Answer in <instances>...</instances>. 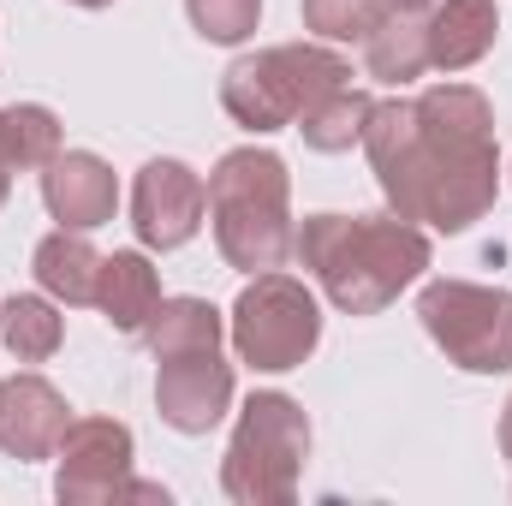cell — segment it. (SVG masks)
Returning <instances> with one entry per match:
<instances>
[{
	"mask_svg": "<svg viewBox=\"0 0 512 506\" xmlns=\"http://www.w3.org/2000/svg\"><path fill=\"white\" fill-rule=\"evenodd\" d=\"M364 149L399 221H429L435 233H465L495 209L501 155L483 90L441 84L417 102H376Z\"/></svg>",
	"mask_w": 512,
	"mask_h": 506,
	"instance_id": "6da1fadb",
	"label": "cell"
},
{
	"mask_svg": "<svg viewBox=\"0 0 512 506\" xmlns=\"http://www.w3.org/2000/svg\"><path fill=\"white\" fill-rule=\"evenodd\" d=\"M292 251L346 316L387 310L429 268V239L399 215H310Z\"/></svg>",
	"mask_w": 512,
	"mask_h": 506,
	"instance_id": "7a4b0ae2",
	"label": "cell"
},
{
	"mask_svg": "<svg viewBox=\"0 0 512 506\" xmlns=\"http://www.w3.org/2000/svg\"><path fill=\"white\" fill-rule=\"evenodd\" d=\"M203 191H209L215 245L233 268L268 274L286 262L292 215H286V161L274 149H227Z\"/></svg>",
	"mask_w": 512,
	"mask_h": 506,
	"instance_id": "3957f363",
	"label": "cell"
},
{
	"mask_svg": "<svg viewBox=\"0 0 512 506\" xmlns=\"http://www.w3.org/2000/svg\"><path fill=\"white\" fill-rule=\"evenodd\" d=\"M346 84H352V66L334 48L286 42V48H262V54H245V60L227 66L221 108L245 131H280L298 126L322 96H334Z\"/></svg>",
	"mask_w": 512,
	"mask_h": 506,
	"instance_id": "277c9868",
	"label": "cell"
},
{
	"mask_svg": "<svg viewBox=\"0 0 512 506\" xmlns=\"http://www.w3.org/2000/svg\"><path fill=\"white\" fill-rule=\"evenodd\" d=\"M310 459V423L286 393H251L221 459V489L239 506H286Z\"/></svg>",
	"mask_w": 512,
	"mask_h": 506,
	"instance_id": "5b68a950",
	"label": "cell"
},
{
	"mask_svg": "<svg viewBox=\"0 0 512 506\" xmlns=\"http://www.w3.org/2000/svg\"><path fill=\"white\" fill-rule=\"evenodd\" d=\"M429 340L471 376L512 370V292L471 280H429L417 298Z\"/></svg>",
	"mask_w": 512,
	"mask_h": 506,
	"instance_id": "8992f818",
	"label": "cell"
},
{
	"mask_svg": "<svg viewBox=\"0 0 512 506\" xmlns=\"http://www.w3.org/2000/svg\"><path fill=\"white\" fill-rule=\"evenodd\" d=\"M322 340V310L292 274H256L233 304V346L251 370H298Z\"/></svg>",
	"mask_w": 512,
	"mask_h": 506,
	"instance_id": "52a82bcc",
	"label": "cell"
},
{
	"mask_svg": "<svg viewBox=\"0 0 512 506\" xmlns=\"http://www.w3.org/2000/svg\"><path fill=\"white\" fill-rule=\"evenodd\" d=\"M54 495L66 506H96V501H126L131 483V429L114 417H78L66 423L54 447Z\"/></svg>",
	"mask_w": 512,
	"mask_h": 506,
	"instance_id": "ba28073f",
	"label": "cell"
},
{
	"mask_svg": "<svg viewBox=\"0 0 512 506\" xmlns=\"http://www.w3.org/2000/svg\"><path fill=\"white\" fill-rule=\"evenodd\" d=\"M209 191L185 161H149L131 185V227L149 251H179L203 227Z\"/></svg>",
	"mask_w": 512,
	"mask_h": 506,
	"instance_id": "9c48e42d",
	"label": "cell"
},
{
	"mask_svg": "<svg viewBox=\"0 0 512 506\" xmlns=\"http://www.w3.org/2000/svg\"><path fill=\"white\" fill-rule=\"evenodd\" d=\"M155 405H161V423H173L179 435H209L227 405H233V364L215 352H179V358H161V376H155Z\"/></svg>",
	"mask_w": 512,
	"mask_h": 506,
	"instance_id": "30bf717a",
	"label": "cell"
},
{
	"mask_svg": "<svg viewBox=\"0 0 512 506\" xmlns=\"http://www.w3.org/2000/svg\"><path fill=\"white\" fill-rule=\"evenodd\" d=\"M42 203H48V215H54L60 227L90 233V227L114 221V203H120L114 167H108L102 155H90V149L54 155V161L42 167Z\"/></svg>",
	"mask_w": 512,
	"mask_h": 506,
	"instance_id": "8fae6325",
	"label": "cell"
},
{
	"mask_svg": "<svg viewBox=\"0 0 512 506\" xmlns=\"http://www.w3.org/2000/svg\"><path fill=\"white\" fill-rule=\"evenodd\" d=\"M66 399L42 376L0 381V453L6 459H54L66 435Z\"/></svg>",
	"mask_w": 512,
	"mask_h": 506,
	"instance_id": "7c38bea8",
	"label": "cell"
},
{
	"mask_svg": "<svg viewBox=\"0 0 512 506\" xmlns=\"http://www.w3.org/2000/svg\"><path fill=\"white\" fill-rule=\"evenodd\" d=\"M423 36H429V66L465 72L495 48L501 12H495V0H435L423 12Z\"/></svg>",
	"mask_w": 512,
	"mask_h": 506,
	"instance_id": "4fadbf2b",
	"label": "cell"
},
{
	"mask_svg": "<svg viewBox=\"0 0 512 506\" xmlns=\"http://www.w3.org/2000/svg\"><path fill=\"white\" fill-rule=\"evenodd\" d=\"M96 304H102V316H108L120 334H143L149 316H155V304H161V280H155V268L137 251H114V256H102Z\"/></svg>",
	"mask_w": 512,
	"mask_h": 506,
	"instance_id": "5bb4252c",
	"label": "cell"
},
{
	"mask_svg": "<svg viewBox=\"0 0 512 506\" xmlns=\"http://www.w3.org/2000/svg\"><path fill=\"white\" fill-rule=\"evenodd\" d=\"M36 280L42 292H54L60 304H96V280H102V256L90 251V239L78 227H60L36 245Z\"/></svg>",
	"mask_w": 512,
	"mask_h": 506,
	"instance_id": "9a60e30c",
	"label": "cell"
},
{
	"mask_svg": "<svg viewBox=\"0 0 512 506\" xmlns=\"http://www.w3.org/2000/svg\"><path fill=\"white\" fill-rule=\"evenodd\" d=\"M155 358H179V352H215L221 346V310L203 298H161L149 328H143Z\"/></svg>",
	"mask_w": 512,
	"mask_h": 506,
	"instance_id": "2e32d148",
	"label": "cell"
},
{
	"mask_svg": "<svg viewBox=\"0 0 512 506\" xmlns=\"http://www.w3.org/2000/svg\"><path fill=\"white\" fill-rule=\"evenodd\" d=\"M364 54H370V72H376V78H387V84H405V78H417V72L429 66L423 12H411V6H393L382 24L370 30Z\"/></svg>",
	"mask_w": 512,
	"mask_h": 506,
	"instance_id": "e0dca14e",
	"label": "cell"
},
{
	"mask_svg": "<svg viewBox=\"0 0 512 506\" xmlns=\"http://www.w3.org/2000/svg\"><path fill=\"white\" fill-rule=\"evenodd\" d=\"M60 155V120L36 102L0 108V161L6 167H48Z\"/></svg>",
	"mask_w": 512,
	"mask_h": 506,
	"instance_id": "ac0fdd59",
	"label": "cell"
},
{
	"mask_svg": "<svg viewBox=\"0 0 512 506\" xmlns=\"http://www.w3.org/2000/svg\"><path fill=\"white\" fill-rule=\"evenodd\" d=\"M370 108H376V102H370L364 90H352V84H346V90L322 96V102L298 120V131H304V143H310V149H328V155H334V149L364 143V120H370Z\"/></svg>",
	"mask_w": 512,
	"mask_h": 506,
	"instance_id": "d6986e66",
	"label": "cell"
},
{
	"mask_svg": "<svg viewBox=\"0 0 512 506\" xmlns=\"http://www.w3.org/2000/svg\"><path fill=\"white\" fill-rule=\"evenodd\" d=\"M0 340L18 364H42L60 352V316L42 298H6L0 304Z\"/></svg>",
	"mask_w": 512,
	"mask_h": 506,
	"instance_id": "ffe728a7",
	"label": "cell"
},
{
	"mask_svg": "<svg viewBox=\"0 0 512 506\" xmlns=\"http://www.w3.org/2000/svg\"><path fill=\"white\" fill-rule=\"evenodd\" d=\"M393 12V0H304V30L322 42H370V30Z\"/></svg>",
	"mask_w": 512,
	"mask_h": 506,
	"instance_id": "44dd1931",
	"label": "cell"
},
{
	"mask_svg": "<svg viewBox=\"0 0 512 506\" xmlns=\"http://www.w3.org/2000/svg\"><path fill=\"white\" fill-rule=\"evenodd\" d=\"M203 42H245L262 18V0H185Z\"/></svg>",
	"mask_w": 512,
	"mask_h": 506,
	"instance_id": "7402d4cb",
	"label": "cell"
},
{
	"mask_svg": "<svg viewBox=\"0 0 512 506\" xmlns=\"http://www.w3.org/2000/svg\"><path fill=\"white\" fill-rule=\"evenodd\" d=\"M501 447H507V459H512V399H507V417H501Z\"/></svg>",
	"mask_w": 512,
	"mask_h": 506,
	"instance_id": "603a6c76",
	"label": "cell"
},
{
	"mask_svg": "<svg viewBox=\"0 0 512 506\" xmlns=\"http://www.w3.org/2000/svg\"><path fill=\"white\" fill-rule=\"evenodd\" d=\"M6 191H12V167L0 161V203H6Z\"/></svg>",
	"mask_w": 512,
	"mask_h": 506,
	"instance_id": "cb8c5ba5",
	"label": "cell"
},
{
	"mask_svg": "<svg viewBox=\"0 0 512 506\" xmlns=\"http://www.w3.org/2000/svg\"><path fill=\"white\" fill-rule=\"evenodd\" d=\"M393 6H411V12H423V6H435V0H393Z\"/></svg>",
	"mask_w": 512,
	"mask_h": 506,
	"instance_id": "d4e9b609",
	"label": "cell"
},
{
	"mask_svg": "<svg viewBox=\"0 0 512 506\" xmlns=\"http://www.w3.org/2000/svg\"><path fill=\"white\" fill-rule=\"evenodd\" d=\"M72 6H90V12H96V6H114V0H72Z\"/></svg>",
	"mask_w": 512,
	"mask_h": 506,
	"instance_id": "484cf974",
	"label": "cell"
}]
</instances>
